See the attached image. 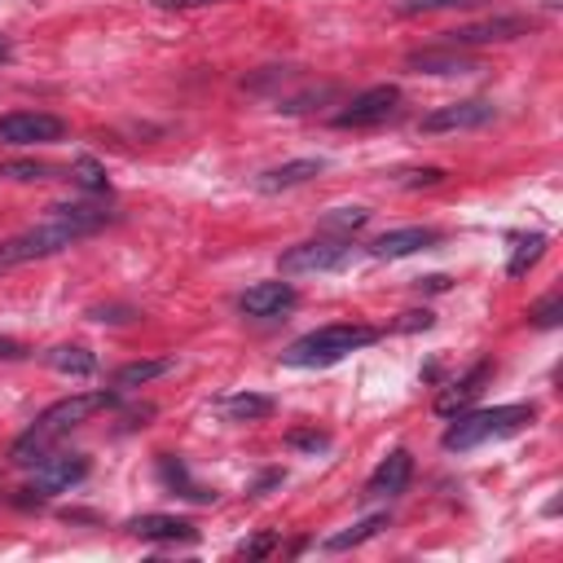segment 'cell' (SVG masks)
Listing matches in <instances>:
<instances>
[{"label":"cell","mask_w":563,"mask_h":563,"mask_svg":"<svg viewBox=\"0 0 563 563\" xmlns=\"http://www.w3.org/2000/svg\"><path fill=\"white\" fill-rule=\"evenodd\" d=\"M479 0H396V13L400 18H413V13H440V9H471Z\"/></svg>","instance_id":"27"},{"label":"cell","mask_w":563,"mask_h":563,"mask_svg":"<svg viewBox=\"0 0 563 563\" xmlns=\"http://www.w3.org/2000/svg\"><path fill=\"white\" fill-rule=\"evenodd\" d=\"M273 409H277V400H273V396H260V391H233V396L220 400V413H224L229 422H260V418H268Z\"/></svg>","instance_id":"18"},{"label":"cell","mask_w":563,"mask_h":563,"mask_svg":"<svg viewBox=\"0 0 563 563\" xmlns=\"http://www.w3.org/2000/svg\"><path fill=\"white\" fill-rule=\"evenodd\" d=\"M400 110V88L396 84H374L365 92H356L339 114H334V128H374L383 119H391Z\"/></svg>","instance_id":"9"},{"label":"cell","mask_w":563,"mask_h":563,"mask_svg":"<svg viewBox=\"0 0 563 563\" xmlns=\"http://www.w3.org/2000/svg\"><path fill=\"white\" fill-rule=\"evenodd\" d=\"M158 9H202V4H216V0H150Z\"/></svg>","instance_id":"35"},{"label":"cell","mask_w":563,"mask_h":563,"mask_svg":"<svg viewBox=\"0 0 563 563\" xmlns=\"http://www.w3.org/2000/svg\"><path fill=\"white\" fill-rule=\"evenodd\" d=\"M66 123L48 110H9L0 114V145H48L62 141Z\"/></svg>","instance_id":"10"},{"label":"cell","mask_w":563,"mask_h":563,"mask_svg":"<svg viewBox=\"0 0 563 563\" xmlns=\"http://www.w3.org/2000/svg\"><path fill=\"white\" fill-rule=\"evenodd\" d=\"M295 286L290 282H255L251 290H242V299H238V308L246 312V317H282V312H290L295 308Z\"/></svg>","instance_id":"13"},{"label":"cell","mask_w":563,"mask_h":563,"mask_svg":"<svg viewBox=\"0 0 563 563\" xmlns=\"http://www.w3.org/2000/svg\"><path fill=\"white\" fill-rule=\"evenodd\" d=\"M497 106L488 97H466V101H449V106H435L431 114L418 119V132L427 136H444V132H471V128H484L493 123Z\"/></svg>","instance_id":"7"},{"label":"cell","mask_w":563,"mask_h":563,"mask_svg":"<svg viewBox=\"0 0 563 563\" xmlns=\"http://www.w3.org/2000/svg\"><path fill=\"white\" fill-rule=\"evenodd\" d=\"M523 35H532V18L497 13V18H484V22H466V26L444 31V44L449 48H475V44H506V40H523Z\"/></svg>","instance_id":"6"},{"label":"cell","mask_w":563,"mask_h":563,"mask_svg":"<svg viewBox=\"0 0 563 563\" xmlns=\"http://www.w3.org/2000/svg\"><path fill=\"white\" fill-rule=\"evenodd\" d=\"M172 365H176V361H167V356H158V361H128V365H119V369H114V387H119V391L145 387V383H154V378L172 374Z\"/></svg>","instance_id":"19"},{"label":"cell","mask_w":563,"mask_h":563,"mask_svg":"<svg viewBox=\"0 0 563 563\" xmlns=\"http://www.w3.org/2000/svg\"><path fill=\"white\" fill-rule=\"evenodd\" d=\"M418 286H422V290H449V277H444V273H431V277H422Z\"/></svg>","instance_id":"36"},{"label":"cell","mask_w":563,"mask_h":563,"mask_svg":"<svg viewBox=\"0 0 563 563\" xmlns=\"http://www.w3.org/2000/svg\"><path fill=\"white\" fill-rule=\"evenodd\" d=\"M101 409H114V391H75V396H66V400H53V405L13 440V449H9L13 466H35L44 453L57 449L62 435H70L75 427H84V422H88L92 413H101Z\"/></svg>","instance_id":"2"},{"label":"cell","mask_w":563,"mask_h":563,"mask_svg":"<svg viewBox=\"0 0 563 563\" xmlns=\"http://www.w3.org/2000/svg\"><path fill=\"white\" fill-rule=\"evenodd\" d=\"M84 475H88V457L84 453H44L40 462H35V479H31V488L26 493H35V501L40 497H57V493H70L75 484H84Z\"/></svg>","instance_id":"8"},{"label":"cell","mask_w":563,"mask_h":563,"mask_svg":"<svg viewBox=\"0 0 563 563\" xmlns=\"http://www.w3.org/2000/svg\"><path fill=\"white\" fill-rule=\"evenodd\" d=\"M545 246H550L545 233H523V238H515V251H510V260H506V277H523V273L545 255Z\"/></svg>","instance_id":"22"},{"label":"cell","mask_w":563,"mask_h":563,"mask_svg":"<svg viewBox=\"0 0 563 563\" xmlns=\"http://www.w3.org/2000/svg\"><path fill=\"white\" fill-rule=\"evenodd\" d=\"M286 444L290 449H303V453H321V449H330V435L325 431H290Z\"/></svg>","instance_id":"28"},{"label":"cell","mask_w":563,"mask_h":563,"mask_svg":"<svg viewBox=\"0 0 563 563\" xmlns=\"http://www.w3.org/2000/svg\"><path fill=\"white\" fill-rule=\"evenodd\" d=\"M44 361H48L57 374H75V378H84V374H92V369H97V356H92L88 347H75V343L48 347V352H44Z\"/></svg>","instance_id":"21"},{"label":"cell","mask_w":563,"mask_h":563,"mask_svg":"<svg viewBox=\"0 0 563 563\" xmlns=\"http://www.w3.org/2000/svg\"><path fill=\"white\" fill-rule=\"evenodd\" d=\"M537 418V405H493V409H462L449 418L440 444L449 453H466V449H479L488 440H506L515 431H523L528 422Z\"/></svg>","instance_id":"4"},{"label":"cell","mask_w":563,"mask_h":563,"mask_svg":"<svg viewBox=\"0 0 563 563\" xmlns=\"http://www.w3.org/2000/svg\"><path fill=\"white\" fill-rule=\"evenodd\" d=\"M18 356H26V347L18 339H0V361H18Z\"/></svg>","instance_id":"34"},{"label":"cell","mask_w":563,"mask_h":563,"mask_svg":"<svg viewBox=\"0 0 563 563\" xmlns=\"http://www.w3.org/2000/svg\"><path fill=\"white\" fill-rule=\"evenodd\" d=\"M409 479H413V453L409 449H391L378 466H374V475L365 479V501H391V497H400L405 488H409Z\"/></svg>","instance_id":"11"},{"label":"cell","mask_w":563,"mask_h":563,"mask_svg":"<svg viewBox=\"0 0 563 563\" xmlns=\"http://www.w3.org/2000/svg\"><path fill=\"white\" fill-rule=\"evenodd\" d=\"M383 330L378 325H365V321H330V325H317L308 334H299L286 352H282V365L290 369H317V365H334L369 343H378Z\"/></svg>","instance_id":"3"},{"label":"cell","mask_w":563,"mask_h":563,"mask_svg":"<svg viewBox=\"0 0 563 563\" xmlns=\"http://www.w3.org/2000/svg\"><path fill=\"white\" fill-rule=\"evenodd\" d=\"M321 167H325V158H290V163H277V167L260 172V176H255V189H260V194H282V189H295V185L312 180Z\"/></svg>","instance_id":"17"},{"label":"cell","mask_w":563,"mask_h":563,"mask_svg":"<svg viewBox=\"0 0 563 563\" xmlns=\"http://www.w3.org/2000/svg\"><path fill=\"white\" fill-rule=\"evenodd\" d=\"M132 537L141 541H198V528L180 515H136L123 523Z\"/></svg>","instance_id":"16"},{"label":"cell","mask_w":563,"mask_h":563,"mask_svg":"<svg viewBox=\"0 0 563 563\" xmlns=\"http://www.w3.org/2000/svg\"><path fill=\"white\" fill-rule=\"evenodd\" d=\"M405 66L418 70V75H471V70H484L475 57H466L462 48H449V44H440V48H418V53L405 57Z\"/></svg>","instance_id":"15"},{"label":"cell","mask_w":563,"mask_h":563,"mask_svg":"<svg viewBox=\"0 0 563 563\" xmlns=\"http://www.w3.org/2000/svg\"><path fill=\"white\" fill-rule=\"evenodd\" d=\"M110 224V211L97 207V202H62L48 211V220L13 233L0 242V273L4 268H18V264H31V260H44V255H57L66 246H75L79 238L97 233Z\"/></svg>","instance_id":"1"},{"label":"cell","mask_w":563,"mask_h":563,"mask_svg":"<svg viewBox=\"0 0 563 563\" xmlns=\"http://www.w3.org/2000/svg\"><path fill=\"white\" fill-rule=\"evenodd\" d=\"M88 317L101 321V325H106V321H110V325H123V321H132V317H141V312H136V308H123V303H110V308H92Z\"/></svg>","instance_id":"30"},{"label":"cell","mask_w":563,"mask_h":563,"mask_svg":"<svg viewBox=\"0 0 563 563\" xmlns=\"http://www.w3.org/2000/svg\"><path fill=\"white\" fill-rule=\"evenodd\" d=\"M365 220H369L365 207H334V211L321 220V233H330V238H352Z\"/></svg>","instance_id":"24"},{"label":"cell","mask_w":563,"mask_h":563,"mask_svg":"<svg viewBox=\"0 0 563 563\" xmlns=\"http://www.w3.org/2000/svg\"><path fill=\"white\" fill-rule=\"evenodd\" d=\"M440 242V229H427V224H405V229H387L378 233L365 251L374 260H405V255H418V251H431Z\"/></svg>","instance_id":"12"},{"label":"cell","mask_w":563,"mask_h":563,"mask_svg":"<svg viewBox=\"0 0 563 563\" xmlns=\"http://www.w3.org/2000/svg\"><path fill=\"white\" fill-rule=\"evenodd\" d=\"M0 176H9V180H44L48 167L44 163H0Z\"/></svg>","instance_id":"29"},{"label":"cell","mask_w":563,"mask_h":563,"mask_svg":"<svg viewBox=\"0 0 563 563\" xmlns=\"http://www.w3.org/2000/svg\"><path fill=\"white\" fill-rule=\"evenodd\" d=\"M352 255V238H330V233H317L308 242H295L282 251L277 268L286 277H303V273H330V268H343Z\"/></svg>","instance_id":"5"},{"label":"cell","mask_w":563,"mask_h":563,"mask_svg":"<svg viewBox=\"0 0 563 563\" xmlns=\"http://www.w3.org/2000/svg\"><path fill=\"white\" fill-rule=\"evenodd\" d=\"M528 321H532L537 330H554V325L563 321V295H559V290H550L541 303H532V308H528Z\"/></svg>","instance_id":"26"},{"label":"cell","mask_w":563,"mask_h":563,"mask_svg":"<svg viewBox=\"0 0 563 563\" xmlns=\"http://www.w3.org/2000/svg\"><path fill=\"white\" fill-rule=\"evenodd\" d=\"M383 528H387V515H383V510H378V515H365V519H356L352 528H343V532L325 537V541H321V550H330V554H339V550H352V545H361V541L378 537Z\"/></svg>","instance_id":"20"},{"label":"cell","mask_w":563,"mask_h":563,"mask_svg":"<svg viewBox=\"0 0 563 563\" xmlns=\"http://www.w3.org/2000/svg\"><path fill=\"white\" fill-rule=\"evenodd\" d=\"M493 378V361H475L457 383H449L440 396H435V413L440 418H453V413H462L479 391H484V383Z\"/></svg>","instance_id":"14"},{"label":"cell","mask_w":563,"mask_h":563,"mask_svg":"<svg viewBox=\"0 0 563 563\" xmlns=\"http://www.w3.org/2000/svg\"><path fill=\"white\" fill-rule=\"evenodd\" d=\"M431 325H435V317L427 308H413V312H400V321L391 330H431Z\"/></svg>","instance_id":"31"},{"label":"cell","mask_w":563,"mask_h":563,"mask_svg":"<svg viewBox=\"0 0 563 563\" xmlns=\"http://www.w3.org/2000/svg\"><path fill=\"white\" fill-rule=\"evenodd\" d=\"M273 545H277V532H260V537L242 541V545H238V554H246V559H260V554H268Z\"/></svg>","instance_id":"32"},{"label":"cell","mask_w":563,"mask_h":563,"mask_svg":"<svg viewBox=\"0 0 563 563\" xmlns=\"http://www.w3.org/2000/svg\"><path fill=\"white\" fill-rule=\"evenodd\" d=\"M70 176H75V185H79V189H88V194H106V189H110L106 167H101L97 158H88V154L70 163Z\"/></svg>","instance_id":"25"},{"label":"cell","mask_w":563,"mask_h":563,"mask_svg":"<svg viewBox=\"0 0 563 563\" xmlns=\"http://www.w3.org/2000/svg\"><path fill=\"white\" fill-rule=\"evenodd\" d=\"M4 57H9V40H0V62H4Z\"/></svg>","instance_id":"37"},{"label":"cell","mask_w":563,"mask_h":563,"mask_svg":"<svg viewBox=\"0 0 563 563\" xmlns=\"http://www.w3.org/2000/svg\"><path fill=\"white\" fill-rule=\"evenodd\" d=\"M440 180H444V167H418V172H405V180H400V185L418 189V185H440Z\"/></svg>","instance_id":"33"},{"label":"cell","mask_w":563,"mask_h":563,"mask_svg":"<svg viewBox=\"0 0 563 563\" xmlns=\"http://www.w3.org/2000/svg\"><path fill=\"white\" fill-rule=\"evenodd\" d=\"M158 479L167 484V488H176L180 497H189V501H211L216 493H202L194 479H189V471L176 462V457H158Z\"/></svg>","instance_id":"23"}]
</instances>
